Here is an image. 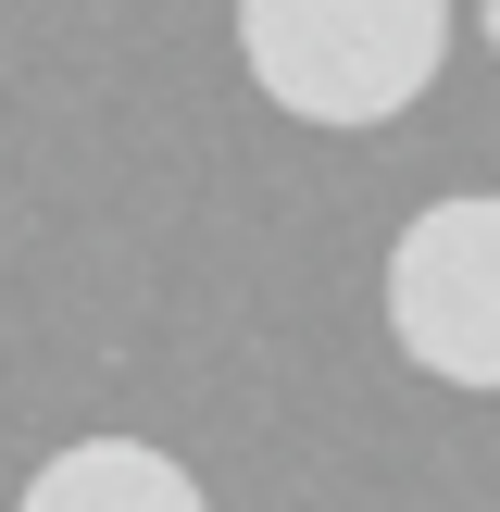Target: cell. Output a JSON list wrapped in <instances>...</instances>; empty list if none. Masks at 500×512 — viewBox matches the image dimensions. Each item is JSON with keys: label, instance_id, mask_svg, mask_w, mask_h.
Segmentation results:
<instances>
[{"label": "cell", "instance_id": "obj_1", "mask_svg": "<svg viewBox=\"0 0 500 512\" xmlns=\"http://www.w3.org/2000/svg\"><path fill=\"white\" fill-rule=\"evenodd\" d=\"M238 63L300 125H388L438 88L450 0H238Z\"/></svg>", "mask_w": 500, "mask_h": 512}, {"label": "cell", "instance_id": "obj_4", "mask_svg": "<svg viewBox=\"0 0 500 512\" xmlns=\"http://www.w3.org/2000/svg\"><path fill=\"white\" fill-rule=\"evenodd\" d=\"M475 25H488V50H500V0H475Z\"/></svg>", "mask_w": 500, "mask_h": 512}, {"label": "cell", "instance_id": "obj_2", "mask_svg": "<svg viewBox=\"0 0 500 512\" xmlns=\"http://www.w3.org/2000/svg\"><path fill=\"white\" fill-rule=\"evenodd\" d=\"M388 338L438 388H500V188L425 200L388 238Z\"/></svg>", "mask_w": 500, "mask_h": 512}, {"label": "cell", "instance_id": "obj_3", "mask_svg": "<svg viewBox=\"0 0 500 512\" xmlns=\"http://www.w3.org/2000/svg\"><path fill=\"white\" fill-rule=\"evenodd\" d=\"M25 512H200V475L138 438H75L25 475Z\"/></svg>", "mask_w": 500, "mask_h": 512}]
</instances>
